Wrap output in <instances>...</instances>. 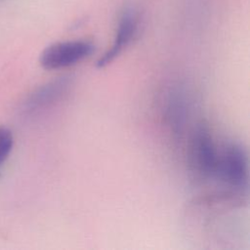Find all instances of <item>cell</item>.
I'll use <instances>...</instances> for the list:
<instances>
[{
  "mask_svg": "<svg viewBox=\"0 0 250 250\" xmlns=\"http://www.w3.org/2000/svg\"><path fill=\"white\" fill-rule=\"evenodd\" d=\"M213 178L225 186L244 190L248 188L249 168L246 149L238 143H229L218 151L217 164Z\"/></svg>",
  "mask_w": 250,
  "mask_h": 250,
  "instance_id": "1",
  "label": "cell"
},
{
  "mask_svg": "<svg viewBox=\"0 0 250 250\" xmlns=\"http://www.w3.org/2000/svg\"><path fill=\"white\" fill-rule=\"evenodd\" d=\"M95 46L84 40L57 42L48 46L40 56L41 65L48 70L71 66L90 57Z\"/></svg>",
  "mask_w": 250,
  "mask_h": 250,
  "instance_id": "2",
  "label": "cell"
},
{
  "mask_svg": "<svg viewBox=\"0 0 250 250\" xmlns=\"http://www.w3.org/2000/svg\"><path fill=\"white\" fill-rule=\"evenodd\" d=\"M190 158L191 164L198 174L213 178L217 164L218 150L212 134L206 126H198L192 136Z\"/></svg>",
  "mask_w": 250,
  "mask_h": 250,
  "instance_id": "3",
  "label": "cell"
},
{
  "mask_svg": "<svg viewBox=\"0 0 250 250\" xmlns=\"http://www.w3.org/2000/svg\"><path fill=\"white\" fill-rule=\"evenodd\" d=\"M137 25L138 22L135 14L132 11L124 12L119 21L114 42L111 48L98 60V67H104L107 65L122 52V50L133 39L137 31Z\"/></svg>",
  "mask_w": 250,
  "mask_h": 250,
  "instance_id": "4",
  "label": "cell"
},
{
  "mask_svg": "<svg viewBox=\"0 0 250 250\" xmlns=\"http://www.w3.org/2000/svg\"><path fill=\"white\" fill-rule=\"evenodd\" d=\"M68 87V79L62 78L51 82L50 84L43 87L35 96L32 104L35 105H46L53 103L54 101L60 99L62 95L66 91Z\"/></svg>",
  "mask_w": 250,
  "mask_h": 250,
  "instance_id": "5",
  "label": "cell"
},
{
  "mask_svg": "<svg viewBox=\"0 0 250 250\" xmlns=\"http://www.w3.org/2000/svg\"><path fill=\"white\" fill-rule=\"evenodd\" d=\"M169 114L170 120L176 126V128L181 127L185 118V105L183 103V98L179 96L172 98L169 105Z\"/></svg>",
  "mask_w": 250,
  "mask_h": 250,
  "instance_id": "6",
  "label": "cell"
},
{
  "mask_svg": "<svg viewBox=\"0 0 250 250\" xmlns=\"http://www.w3.org/2000/svg\"><path fill=\"white\" fill-rule=\"evenodd\" d=\"M13 146V135L10 130L0 126V165L6 160Z\"/></svg>",
  "mask_w": 250,
  "mask_h": 250,
  "instance_id": "7",
  "label": "cell"
}]
</instances>
